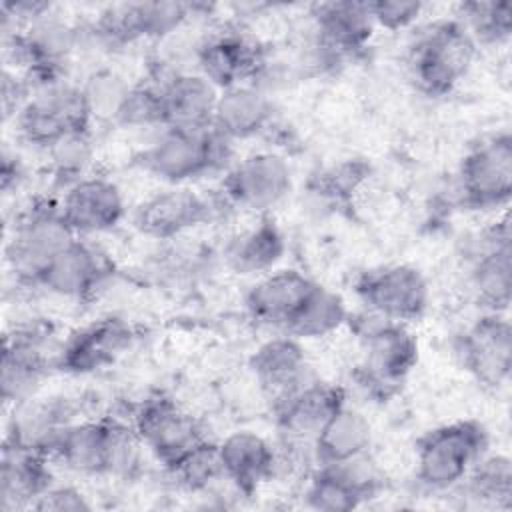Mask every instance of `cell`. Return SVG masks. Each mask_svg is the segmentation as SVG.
<instances>
[{"mask_svg":"<svg viewBox=\"0 0 512 512\" xmlns=\"http://www.w3.org/2000/svg\"><path fill=\"white\" fill-rule=\"evenodd\" d=\"M292 188V168L280 152H256L232 164L222 180L224 198L244 210L266 212Z\"/></svg>","mask_w":512,"mask_h":512,"instance_id":"5bb4252c","label":"cell"},{"mask_svg":"<svg viewBox=\"0 0 512 512\" xmlns=\"http://www.w3.org/2000/svg\"><path fill=\"white\" fill-rule=\"evenodd\" d=\"M376 26L386 30H402L418 20L424 4L418 0H376L368 2Z\"/></svg>","mask_w":512,"mask_h":512,"instance_id":"f35d334b","label":"cell"},{"mask_svg":"<svg viewBox=\"0 0 512 512\" xmlns=\"http://www.w3.org/2000/svg\"><path fill=\"white\" fill-rule=\"evenodd\" d=\"M466 492L496 508L512 504V462L506 454H484L466 474Z\"/></svg>","mask_w":512,"mask_h":512,"instance_id":"d6a6232c","label":"cell"},{"mask_svg":"<svg viewBox=\"0 0 512 512\" xmlns=\"http://www.w3.org/2000/svg\"><path fill=\"white\" fill-rule=\"evenodd\" d=\"M354 292L366 312L392 322L418 320L430 300L424 274L410 264H388L362 272Z\"/></svg>","mask_w":512,"mask_h":512,"instance_id":"9c48e42d","label":"cell"},{"mask_svg":"<svg viewBox=\"0 0 512 512\" xmlns=\"http://www.w3.org/2000/svg\"><path fill=\"white\" fill-rule=\"evenodd\" d=\"M160 84L162 128L206 130L212 126L220 90L200 72H154Z\"/></svg>","mask_w":512,"mask_h":512,"instance_id":"ffe728a7","label":"cell"},{"mask_svg":"<svg viewBox=\"0 0 512 512\" xmlns=\"http://www.w3.org/2000/svg\"><path fill=\"white\" fill-rule=\"evenodd\" d=\"M470 284L486 312L506 314L512 294V248L508 218L480 232L472 248Z\"/></svg>","mask_w":512,"mask_h":512,"instance_id":"2e32d148","label":"cell"},{"mask_svg":"<svg viewBox=\"0 0 512 512\" xmlns=\"http://www.w3.org/2000/svg\"><path fill=\"white\" fill-rule=\"evenodd\" d=\"M486 450L488 432L478 420L442 424L416 442V478L428 490H450L464 482Z\"/></svg>","mask_w":512,"mask_h":512,"instance_id":"277c9868","label":"cell"},{"mask_svg":"<svg viewBox=\"0 0 512 512\" xmlns=\"http://www.w3.org/2000/svg\"><path fill=\"white\" fill-rule=\"evenodd\" d=\"M232 144L212 126L198 132L162 128L160 136L140 152L138 162L154 178L182 186L208 172L230 168Z\"/></svg>","mask_w":512,"mask_h":512,"instance_id":"3957f363","label":"cell"},{"mask_svg":"<svg viewBox=\"0 0 512 512\" xmlns=\"http://www.w3.org/2000/svg\"><path fill=\"white\" fill-rule=\"evenodd\" d=\"M380 488L376 470L366 454L340 464H316L304 490L306 504L320 512H350L372 498Z\"/></svg>","mask_w":512,"mask_h":512,"instance_id":"e0dca14e","label":"cell"},{"mask_svg":"<svg viewBox=\"0 0 512 512\" xmlns=\"http://www.w3.org/2000/svg\"><path fill=\"white\" fill-rule=\"evenodd\" d=\"M474 42L498 44L510 38L512 32V6L510 2H494V0H480V2H464L460 4V18H458Z\"/></svg>","mask_w":512,"mask_h":512,"instance_id":"836d02e7","label":"cell"},{"mask_svg":"<svg viewBox=\"0 0 512 512\" xmlns=\"http://www.w3.org/2000/svg\"><path fill=\"white\" fill-rule=\"evenodd\" d=\"M286 240L272 218L238 232L224 248V260L230 270L240 276L262 274L274 268L284 256Z\"/></svg>","mask_w":512,"mask_h":512,"instance_id":"4dcf8cb0","label":"cell"},{"mask_svg":"<svg viewBox=\"0 0 512 512\" xmlns=\"http://www.w3.org/2000/svg\"><path fill=\"white\" fill-rule=\"evenodd\" d=\"M92 152L94 148L90 130L70 132L46 148L52 174L66 186L84 176V170L92 160Z\"/></svg>","mask_w":512,"mask_h":512,"instance_id":"d590c367","label":"cell"},{"mask_svg":"<svg viewBox=\"0 0 512 512\" xmlns=\"http://www.w3.org/2000/svg\"><path fill=\"white\" fill-rule=\"evenodd\" d=\"M316 288L318 282L300 270H274L250 286L244 306L258 324L286 332Z\"/></svg>","mask_w":512,"mask_h":512,"instance_id":"44dd1931","label":"cell"},{"mask_svg":"<svg viewBox=\"0 0 512 512\" xmlns=\"http://www.w3.org/2000/svg\"><path fill=\"white\" fill-rule=\"evenodd\" d=\"M196 60L200 74L218 90L236 84H258V78L268 70L266 46L234 28L208 34L196 50Z\"/></svg>","mask_w":512,"mask_h":512,"instance_id":"8fae6325","label":"cell"},{"mask_svg":"<svg viewBox=\"0 0 512 512\" xmlns=\"http://www.w3.org/2000/svg\"><path fill=\"white\" fill-rule=\"evenodd\" d=\"M130 88L132 86L114 70H98L88 78L86 84H82L92 116L114 122L130 94Z\"/></svg>","mask_w":512,"mask_h":512,"instance_id":"8d00e7d4","label":"cell"},{"mask_svg":"<svg viewBox=\"0 0 512 512\" xmlns=\"http://www.w3.org/2000/svg\"><path fill=\"white\" fill-rule=\"evenodd\" d=\"M178 486L190 492L206 490L212 482L222 476V464L218 454V444L202 438L196 442L176 464L168 468Z\"/></svg>","mask_w":512,"mask_h":512,"instance_id":"e575fe53","label":"cell"},{"mask_svg":"<svg viewBox=\"0 0 512 512\" xmlns=\"http://www.w3.org/2000/svg\"><path fill=\"white\" fill-rule=\"evenodd\" d=\"M512 194V136L500 132L474 144L458 168L460 204L472 210H494Z\"/></svg>","mask_w":512,"mask_h":512,"instance_id":"ba28073f","label":"cell"},{"mask_svg":"<svg viewBox=\"0 0 512 512\" xmlns=\"http://www.w3.org/2000/svg\"><path fill=\"white\" fill-rule=\"evenodd\" d=\"M142 448L132 424L112 416L70 422L52 442L48 458L82 474L132 476L140 470Z\"/></svg>","mask_w":512,"mask_h":512,"instance_id":"6da1fadb","label":"cell"},{"mask_svg":"<svg viewBox=\"0 0 512 512\" xmlns=\"http://www.w3.org/2000/svg\"><path fill=\"white\" fill-rule=\"evenodd\" d=\"M222 476L244 496H252L276 474V448L252 430H236L218 442Z\"/></svg>","mask_w":512,"mask_h":512,"instance_id":"d4e9b609","label":"cell"},{"mask_svg":"<svg viewBox=\"0 0 512 512\" xmlns=\"http://www.w3.org/2000/svg\"><path fill=\"white\" fill-rule=\"evenodd\" d=\"M206 196L188 186H172L144 198L132 212L134 228L156 240L180 236L212 218Z\"/></svg>","mask_w":512,"mask_h":512,"instance_id":"ac0fdd59","label":"cell"},{"mask_svg":"<svg viewBox=\"0 0 512 512\" xmlns=\"http://www.w3.org/2000/svg\"><path fill=\"white\" fill-rule=\"evenodd\" d=\"M364 360L358 368L360 386L372 396H392L418 362V342L402 322L384 320L370 312L358 326Z\"/></svg>","mask_w":512,"mask_h":512,"instance_id":"5b68a950","label":"cell"},{"mask_svg":"<svg viewBox=\"0 0 512 512\" xmlns=\"http://www.w3.org/2000/svg\"><path fill=\"white\" fill-rule=\"evenodd\" d=\"M346 404L340 386L308 380L274 402V414L284 438L312 444L326 420Z\"/></svg>","mask_w":512,"mask_h":512,"instance_id":"603a6c76","label":"cell"},{"mask_svg":"<svg viewBox=\"0 0 512 512\" xmlns=\"http://www.w3.org/2000/svg\"><path fill=\"white\" fill-rule=\"evenodd\" d=\"M274 124L272 98L260 84H236L220 90L212 128L228 140H246L266 134Z\"/></svg>","mask_w":512,"mask_h":512,"instance_id":"484cf974","label":"cell"},{"mask_svg":"<svg viewBox=\"0 0 512 512\" xmlns=\"http://www.w3.org/2000/svg\"><path fill=\"white\" fill-rule=\"evenodd\" d=\"M250 370L272 396V402L308 382L304 348L298 338L288 334L260 344L250 356Z\"/></svg>","mask_w":512,"mask_h":512,"instance_id":"f1b7e54d","label":"cell"},{"mask_svg":"<svg viewBox=\"0 0 512 512\" xmlns=\"http://www.w3.org/2000/svg\"><path fill=\"white\" fill-rule=\"evenodd\" d=\"M42 334L36 330H16L4 340L0 388L2 400L22 404L34 396L48 372V358L42 348Z\"/></svg>","mask_w":512,"mask_h":512,"instance_id":"4316f807","label":"cell"},{"mask_svg":"<svg viewBox=\"0 0 512 512\" xmlns=\"http://www.w3.org/2000/svg\"><path fill=\"white\" fill-rule=\"evenodd\" d=\"M350 318L346 302L340 294L318 284L314 294L308 298L300 314L292 320L284 334L294 336L298 340L322 338L336 332Z\"/></svg>","mask_w":512,"mask_h":512,"instance_id":"1f68e13d","label":"cell"},{"mask_svg":"<svg viewBox=\"0 0 512 512\" xmlns=\"http://www.w3.org/2000/svg\"><path fill=\"white\" fill-rule=\"evenodd\" d=\"M186 2H124L98 14L92 32L110 46L130 44L142 38H166L180 30L196 12Z\"/></svg>","mask_w":512,"mask_h":512,"instance_id":"4fadbf2b","label":"cell"},{"mask_svg":"<svg viewBox=\"0 0 512 512\" xmlns=\"http://www.w3.org/2000/svg\"><path fill=\"white\" fill-rule=\"evenodd\" d=\"M312 54L316 64H338L360 54L376 28L368 2H322L312 6Z\"/></svg>","mask_w":512,"mask_h":512,"instance_id":"30bf717a","label":"cell"},{"mask_svg":"<svg viewBox=\"0 0 512 512\" xmlns=\"http://www.w3.org/2000/svg\"><path fill=\"white\" fill-rule=\"evenodd\" d=\"M456 354L478 384L504 386L512 370V326L506 314L484 312L456 338Z\"/></svg>","mask_w":512,"mask_h":512,"instance_id":"9a60e30c","label":"cell"},{"mask_svg":"<svg viewBox=\"0 0 512 512\" xmlns=\"http://www.w3.org/2000/svg\"><path fill=\"white\" fill-rule=\"evenodd\" d=\"M92 118L82 86L58 78L30 90L16 114V128L22 140L46 150L70 132L90 130Z\"/></svg>","mask_w":512,"mask_h":512,"instance_id":"8992f818","label":"cell"},{"mask_svg":"<svg viewBox=\"0 0 512 512\" xmlns=\"http://www.w3.org/2000/svg\"><path fill=\"white\" fill-rule=\"evenodd\" d=\"M130 424L144 448L150 450L166 470L204 438L194 416L162 394L142 400Z\"/></svg>","mask_w":512,"mask_h":512,"instance_id":"7c38bea8","label":"cell"},{"mask_svg":"<svg viewBox=\"0 0 512 512\" xmlns=\"http://www.w3.org/2000/svg\"><path fill=\"white\" fill-rule=\"evenodd\" d=\"M112 274V266L96 246L76 238L44 268L38 286L62 298L84 300Z\"/></svg>","mask_w":512,"mask_h":512,"instance_id":"cb8c5ba5","label":"cell"},{"mask_svg":"<svg viewBox=\"0 0 512 512\" xmlns=\"http://www.w3.org/2000/svg\"><path fill=\"white\" fill-rule=\"evenodd\" d=\"M122 126H160L162 128V104L160 84L152 74L150 80L130 88V94L116 118Z\"/></svg>","mask_w":512,"mask_h":512,"instance_id":"74e56055","label":"cell"},{"mask_svg":"<svg viewBox=\"0 0 512 512\" xmlns=\"http://www.w3.org/2000/svg\"><path fill=\"white\" fill-rule=\"evenodd\" d=\"M34 510H50V512H80L90 510L92 504L86 496L74 486H50L32 506Z\"/></svg>","mask_w":512,"mask_h":512,"instance_id":"ab89813d","label":"cell"},{"mask_svg":"<svg viewBox=\"0 0 512 512\" xmlns=\"http://www.w3.org/2000/svg\"><path fill=\"white\" fill-rule=\"evenodd\" d=\"M48 458L32 448L4 442L0 460V508L14 512L32 508L52 486Z\"/></svg>","mask_w":512,"mask_h":512,"instance_id":"83f0119b","label":"cell"},{"mask_svg":"<svg viewBox=\"0 0 512 512\" xmlns=\"http://www.w3.org/2000/svg\"><path fill=\"white\" fill-rule=\"evenodd\" d=\"M58 208L76 236L112 230L126 212L120 188L104 176H82L66 186Z\"/></svg>","mask_w":512,"mask_h":512,"instance_id":"7402d4cb","label":"cell"},{"mask_svg":"<svg viewBox=\"0 0 512 512\" xmlns=\"http://www.w3.org/2000/svg\"><path fill=\"white\" fill-rule=\"evenodd\" d=\"M76 238L58 204H38L14 226L6 244V262L20 282L38 286L44 268Z\"/></svg>","mask_w":512,"mask_h":512,"instance_id":"52a82bcc","label":"cell"},{"mask_svg":"<svg viewBox=\"0 0 512 512\" xmlns=\"http://www.w3.org/2000/svg\"><path fill=\"white\" fill-rule=\"evenodd\" d=\"M370 442L372 426L368 418L362 412L344 404L326 420V424L314 436V464H340L360 458L368 452Z\"/></svg>","mask_w":512,"mask_h":512,"instance_id":"f546056e","label":"cell"},{"mask_svg":"<svg viewBox=\"0 0 512 512\" xmlns=\"http://www.w3.org/2000/svg\"><path fill=\"white\" fill-rule=\"evenodd\" d=\"M132 326L116 316L94 320L72 332L56 352V368L68 374H90L114 364L132 344Z\"/></svg>","mask_w":512,"mask_h":512,"instance_id":"d6986e66","label":"cell"},{"mask_svg":"<svg viewBox=\"0 0 512 512\" xmlns=\"http://www.w3.org/2000/svg\"><path fill=\"white\" fill-rule=\"evenodd\" d=\"M476 42L458 18L424 26L408 46L406 66L418 92L430 98L450 94L470 70Z\"/></svg>","mask_w":512,"mask_h":512,"instance_id":"7a4b0ae2","label":"cell"}]
</instances>
